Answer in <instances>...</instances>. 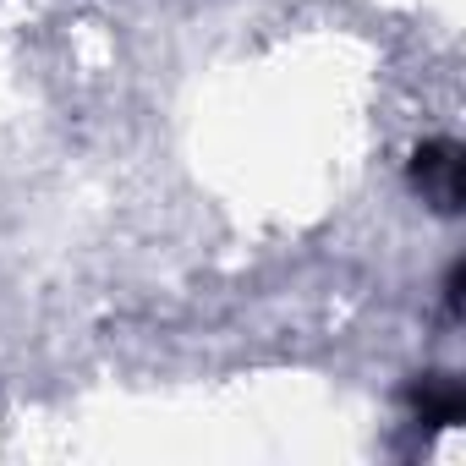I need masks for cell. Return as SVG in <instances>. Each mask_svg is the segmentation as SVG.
<instances>
[{
    "instance_id": "cell-1",
    "label": "cell",
    "mask_w": 466,
    "mask_h": 466,
    "mask_svg": "<svg viewBox=\"0 0 466 466\" xmlns=\"http://www.w3.org/2000/svg\"><path fill=\"white\" fill-rule=\"evenodd\" d=\"M411 187L439 208V214H455L461 208V192H466V159L455 143H422L411 154Z\"/></svg>"
},
{
    "instance_id": "cell-2",
    "label": "cell",
    "mask_w": 466,
    "mask_h": 466,
    "mask_svg": "<svg viewBox=\"0 0 466 466\" xmlns=\"http://www.w3.org/2000/svg\"><path fill=\"white\" fill-rule=\"evenodd\" d=\"M406 400H411L417 428H428V433L455 428V422L466 417V390H461V379H450V373H422V379L406 390Z\"/></svg>"
}]
</instances>
